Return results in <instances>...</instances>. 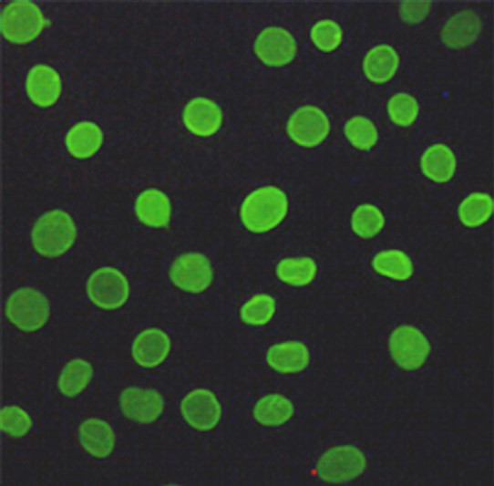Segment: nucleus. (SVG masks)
<instances>
[{
	"label": "nucleus",
	"instance_id": "nucleus-1",
	"mask_svg": "<svg viewBox=\"0 0 494 486\" xmlns=\"http://www.w3.org/2000/svg\"><path fill=\"white\" fill-rule=\"evenodd\" d=\"M288 200L285 193L274 186H265L251 192L242 202L241 218L252 233H266L285 218Z\"/></svg>",
	"mask_w": 494,
	"mask_h": 486
},
{
	"label": "nucleus",
	"instance_id": "nucleus-2",
	"mask_svg": "<svg viewBox=\"0 0 494 486\" xmlns=\"http://www.w3.org/2000/svg\"><path fill=\"white\" fill-rule=\"evenodd\" d=\"M77 238L73 219L65 212L55 210L42 215L32 230V243L36 251L45 256L64 254Z\"/></svg>",
	"mask_w": 494,
	"mask_h": 486
},
{
	"label": "nucleus",
	"instance_id": "nucleus-3",
	"mask_svg": "<svg viewBox=\"0 0 494 486\" xmlns=\"http://www.w3.org/2000/svg\"><path fill=\"white\" fill-rule=\"evenodd\" d=\"M8 319L19 329L34 332L41 328L50 315L47 298L33 287L15 291L5 305Z\"/></svg>",
	"mask_w": 494,
	"mask_h": 486
},
{
	"label": "nucleus",
	"instance_id": "nucleus-4",
	"mask_svg": "<svg viewBox=\"0 0 494 486\" xmlns=\"http://www.w3.org/2000/svg\"><path fill=\"white\" fill-rule=\"evenodd\" d=\"M45 24L41 10L28 1L12 2L2 13V33L12 43L26 44L34 40Z\"/></svg>",
	"mask_w": 494,
	"mask_h": 486
},
{
	"label": "nucleus",
	"instance_id": "nucleus-5",
	"mask_svg": "<svg viewBox=\"0 0 494 486\" xmlns=\"http://www.w3.org/2000/svg\"><path fill=\"white\" fill-rule=\"evenodd\" d=\"M365 468L364 452L355 446L344 445L325 451L317 462L316 470L323 481L341 483L357 478Z\"/></svg>",
	"mask_w": 494,
	"mask_h": 486
},
{
	"label": "nucleus",
	"instance_id": "nucleus-6",
	"mask_svg": "<svg viewBox=\"0 0 494 486\" xmlns=\"http://www.w3.org/2000/svg\"><path fill=\"white\" fill-rule=\"evenodd\" d=\"M394 361L407 370L418 369L426 362L430 344L426 336L417 327L404 325L396 327L388 341Z\"/></svg>",
	"mask_w": 494,
	"mask_h": 486
},
{
	"label": "nucleus",
	"instance_id": "nucleus-7",
	"mask_svg": "<svg viewBox=\"0 0 494 486\" xmlns=\"http://www.w3.org/2000/svg\"><path fill=\"white\" fill-rule=\"evenodd\" d=\"M90 300L103 309H115L123 305L129 295V285L126 276L112 267H103L95 271L87 285Z\"/></svg>",
	"mask_w": 494,
	"mask_h": 486
},
{
	"label": "nucleus",
	"instance_id": "nucleus-8",
	"mask_svg": "<svg viewBox=\"0 0 494 486\" xmlns=\"http://www.w3.org/2000/svg\"><path fill=\"white\" fill-rule=\"evenodd\" d=\"M172 283L186 292L201 293L211 284L213 272L209 259L199 253L180 255L170 270Z\"/></svg>",
	"mask_w": 494,
	"mask_h": 486
},
{
	"label": "nucleus",
	"instance_id": "nucleus-9",
	"mask_svg": "<svg viewBox=\"0 0 494 486\" xmlns=\"http://www.w3.org/2000/svg\"><path fill=\"white\" fill-rule=\"evenodd\" d=\"M330 129L329 120L320 109L304 106L291 116L287 123L290 138L304 147H314L322 143Z\"/></svg>",
	"mask_w": 494,
	"mask_h": 486
},
{
	"label": "nucleus",
	"instance_id": "nucleus-10",
	"mask_svg": "<svg viewBox=\"0 0 494 486\" xmlns=\"http://www.w3.org/2000/svg\"><path fill=\"white\" fill-rule=\"evenodd\" d=\"M184 419L192 428L206 431L217 426L221 417V407L216 396L205 388L190 391L181 402Z\"/></svg>",
	"mask_w": 494,
	"mask_h": 486
},
{
	"label": "nucleus",
	"instance_id": "nucleus-11",
	"mask_svg": "<svg viewBox=\"0 0 494 486\" xmlns=\"http://www.w3.org/2000/svg\"><path fill=\"white\" fill-rule=\"evenodd\" d=\"M122 413L140 424L158 419L165 407L162 396L155 389L131 387L124 389L119 398Z\"/></svg>",
	"mask_w": 494,
	"mask_h": 486
},
{
	"label": "nucleus",
	"instance_id": "nucleus-12",
	"mask_svg": "<svg viewBox=\"0 0 494 486\" xmlns=\"http://www.w3.org/2000/svg\"><path fill=\"white\" fill-rule=\"evenodd\" d=\"M255 53L266 65L281 67L290 63L296 54V42L285 29H264L255 42Z\"/></svg>",
	"mask_w": 494,
	"mask_h": 486
},
{
	"label": "nucleus",
	"instance_id": "nucleus-13",
	"mask_svg": "<svg viewBox=\"0 0 494 486\" xmlns=\"http://www.w3.org/2000/svg\"><path fill=\"white\" fill-rule=\"evenodd\" d=\"M170 346V339L165 332L158 328H149L135 338L132 356L139 366L154 367L166 359Z\"/></svg>",
	"mask_w": 494,
	"mask_h": 486
},
{
	"label": "nucleus",
	"instance_id": "nucleus-14",
	"mask_svg": "<svg viewBox=\"0 0 494 486\" xmlns=\"http://www.w3.org/2000/svg\"><path fill=\"white\" fill-rule=\"evenodd\" d=\"M186 127L198 136H211L220 129L222 112L213 101L198 98L188 103L183 113Z\"/></svg>",
	"mask_w": 494,
	"mask_h": 486
},
{
	"label": "nucleus",
	"instance_id": "nucleus-15",
	"mask_svg": "<svg viewBox=\"0 0 494 486\" xmlns=\"http://www.w3.org/2000/svg\"><path fill=\"white\" fill-rule=\"evenodd\" d=\"M59 75L50 67H34L26 78V91L30 99L40 107L53 105L61 94Z\"/></svg>",
	"mask_w": 494,
	"mask_h": 486
},
{
	"label": "nucleus",
	"instance_id": "nucleus-16",
	"mask_svg": "<svg viewBox=\"0 0 494 486\" xmlns=\"http://www.w3.org/2000/svg\"><path fill=\"white\" fill-rule=\"evenodd\" d=\"M481 31L479 17L470 10H462L451 16L445 24L441 37L452 48H463L472 45Z\"/></svg>",
	"mask_w": 494,
	"mask_h": 486
},
{
	"label": "nucleus",
	"instance_id": "nucleus-17",
	"mask_svg": "<svg viewBox=\"0 0 494 486\" xmlns=\"http://www.w3.org/2000/svg\"><path fill=\"white\" fill-rule=\"evenodd\" d=\"M268 365L282 373L304 370L309 364L310 353L304 344L287 341L271 346L266 355Z\"/></svg>",
	"mask_w": 494,
	"mask_h": 486
},
{
	"label": "nucleus",
	"instance_id": "nucleus-18",
	"mask_svg": "<svg viewBox=\"0 0 494 486\" xmlns=\"http://www.w3.org/2000/svg\"><path fill=\"white\" fill-rule=\"evenodd\" d=\"M79 437L83 448L97 458H106L115 446V433L105 420L90 418L79 428Z\"/></svg>",
	"mask_w": 494,
	"mask_h": 486
},
{
	"label": "nucleus",
	"instance_id": "nucleus-19",
	"mask_svg": "<svg viewBox=\"0 0 494 486\" xmlns=\"http://www.w3.org/2000/svg\"><path fill=\"white\" fill-rule=\"evenodd\" d=\"M135 212L143 223L153 227H164L170 221L171 205L162 191L149 189L138 197Z\"/></svg>",
	"mask_w": 494,
	"mask_h": 486
},
{
	"label": "nucleus",
	"instance_id": "nucleus-20",
	"mask_svg": "<svg viewBox=\"0 0 494 486\" xmlns=\"http://www.w3.org/2000/svg\"><path fill=\"white\" fill-rule=\"evenodd\" d=\"M423 173L437 183L448 182L454 176L457 160L449 147L438 143L430 146L421 157Z\"/></svg>",
	"mask_w": 494,
	"mask_h": 486
},
{
	"label": "nucleus",
	"instance_id": "nucleus-21",
	"mask_svg": "<svg viewBox=\"0 0 494 486\" xmlns=\"http://www.w3.org/2000/svg\"><path fill=\"white\" fill-rule=\"evenodd\" d=\"M399 66L396 51L388 45H379L368 51L364 59V71L369 80L382 84L395 76Z\"/></svg>",
	"mask_w": 494,
	"mask_h": 486
},
{
	"label": "nucleus",
	"instance_id": "nucleus-22",
	"mask_svg": "<svg viewBox=\"0 0 494 486\" xmlns=\"http://www.w3.org/2000/svg\"><path fill=\"white\" fill-rule=\"evenodd\" d=\"M103 135L100 129L94 123L83 121L76 124L67 135V146L69 152L76 158L91 157L100 148Z\"/></svg>",
	"mask_w": 494,
	"mask_h": 486
},
{
	"label": "nucleus",
	"instance_id": "nucleus-23",
	"mask_svg": "<svg viewBox=\"0 0 494 486\" xmlns=\"http://www.w3.org/2000/svg\"><path fill=\"white\" fill-rule=\"evenodd\" d=\"M293 415V405L281 394L266 395L255 404L253 417L260 424L267 427L280 426Z\"/></svg>",
	"mask_w": 494,
	"mask_h": 486
},
{
	"label": "nucleus",
	"instance_id": "nucleus-24",
	"mask_svg": "<svg viewBox=\"0 0 494 486\" xmlns=\"http://www.w3.org/2000/svg\"><path fill=\"white\" fill-rule=\"evenodd\" d=\"M373 267L376 273L396 281H407L414 273L410 257L401 250H385L373 259Z\"/></svg>",
	"mask_w": 494,
	"mask_h": 486
},
{
	"label": "nucleus",
	"instance_id": "nucleus-25",
	"mask_svg": "<svg viewBox=\"0 0 494 486\" xmlns=\"http://www.w3.org/2000/svg\"><path fill=\"white\" fill-rule=\"evenodd\" d=\"M93 374V367L89 362L75 358L63 369L58 379V388L63 395L68 398L75 397L88 386Z\"/></svg>",
	"mask_w": 494,
	"mask_h": 486
},
{
	"label": "nucleus",
	"instance_id": "nucleus-26",
	"mask_svg": "<svg viewBox=\"0 0 494 486\" xmlns=\"http://www.w3.org/2000/svg\"><path fill=\"white\" fill-rule=\"evenodd\" d=\"M278 277L284 283L304 286L312 283L317 274V264L310 257L285 258L276 268Z\"/></svg>",
	"mask_w": 494,
	"mask_h": 486
},
{
	"label": "nucleus",
	"instance_id": "nucleus-27",
	"mask_svg": "<svg viewBox=\"0 0 494 486\" xmlns=\"http://www.w3.org/2000/svg\"><path fill=\"white\" fill-rule=\"evenodd\" d=\"M493 212V200L484 192H474L460 203L458 217L468 227H479L484 224Z\"/></svg>",
	"mask_w": 494,
	"mask_h": 486
},
{
	"label": "nucleus",
	"instance_id": "nucleus-28",
	"mask_svg": "<svg viewBox=\"0 0 494 486\" xmlns=\"http://www.w3.org/2000/svg\"><path fill=\"white\" fill-rule=\"evenodd\" d=\"M385 222L382 212L376 206L368 203L356 207L351 218L353 231L364 239L377 235L384 228Z\"/></svg>",
	"mask_w": 494,
	"mask_h": 486
},
{
	"label": "nucleus",
	"instance_id": "nucleus-29",
	"mask_svg": "<svg viewBox=\"0 0 494 486\" xmlns=\"http://www.w3.org/2000/svg\"><path fill=\"white\" fill-rule=\"evenodd\" d=\"M276 304L273 297L259 294L250 298L241 309L242 321L251 326H263L273 316Z\"/></svg>",
	"mask_w": 494,
	"mask_h": 486
},
{
	"label": "nucleus",
	"instance_id": "nucleus-30",
	"mask_svg": "<svg viewBox=\"0 0 494 486\" xmlns=\"http://www.w3.org/2000/svg\"><path fill=\"white\" fill-rule=\"evenodd\" d=\"M345 133L350 143L361 150L372 149L378 140L376 126L363 116H355L349 119L345 124Z\"/></svg>",
	"mask_w": 494,
	"mask_h": 486
},
{
	"label": "nucleus",
	"instance_id": "nucleus-31",
	"mask_svg": "<svg viewBox=\"0 0 494 486\" xmlns=\"http://www.w3.org/2000/svg\"><path fill=\"white\" fill-rule=\"evenodd\" d=\"M387 109L392 121L403 127L414 123L419 109L415 98L407 93H398L393 96L388 102Z\"/></svg>",
	"mask_w": 494,
	"mask_h": 486
},
{
	"label": "nucleus",
	"instance_id": "nucleus-32",
	"mask_svg": "<svg viewBox=\"0 0 494 486\" xmlns=\"http://www.w3.org/2000/svg\"><path fill=\"white\" fill-rule=\"evenodd\" d=\"M32 428L30 416L18 406H5L1 411V429L7 435L20 438Z\"/></svg>",
	"mask_w": 494,
	"mask_h": 486
},
{
	"label": "nucleus",
	"instance_id": "nucleus-33",
	"mask_svg": "<svg viewBox=\"0 0 494 486\" xmlns=\"http://www.w3.org/2000/svg\"><path fill=\"white\" fill-rule=\"evenodd\" d=\"M314 45L324 51L335 49L342 42L343 32L337 23L333 20L317 22L311 31Z\"/></svg>",
	"mask_w": 494,
	"mask_h": 486
},
{
	"label": "nucleus",
	"instance_id": "nucleus-34",
	"mask_svg": "<svg viewBox=\"0 0 494 486\" xmlns=\"http://www.w3.org/2000/svg\"><path fill=\"white\" fill-rule=\"evenodd\" d=\"M402 5L403 16L406 20L416 22L424 18L427 13L428 4L422 2H407Z\"/></svg>",
	"mask_w": 494,
	"mask_h": 486
}]
</instances>
